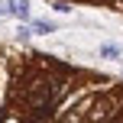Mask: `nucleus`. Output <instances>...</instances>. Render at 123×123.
Wrapping results in <instances>:
<instances>
[{
    "label": "nucleus",
    "instance_id": "f257e3e1",
    "mask_svg": "<svg viewBox=\"0 0 123 123\" xmlns=\"http://www.w3.org/2000/svg\"><path fill=\"white\" fill-rule=\"evenodd\" d=\"M58 94H62V78H55V74H26V81H23V107L29 113V120L52 117V107H55Z\"/></svg>",
    "mask_w": 123,
    "mask_h": 123
},
{
    "label": "nucleus",
    "instance_id": "f03ea898",
    "mask_svg": "<svg viewBox=\"0 0 123 123\" xmlns=\"http://www.w3.org/2000/svg\"><path fill=\"white\" fill-rule=\"evenodd\" d=\"M120 100L113 97H97V100H91V110H87V123H110L113 117H117V110H120Z\"/></svg>",
    "mask_w": 123,
    "mask_h": 123
},
{
    "label": "nucleus",
    "instance_id": "7ed1b4c3",
    "mask_svg": "<svg viewBox=\"0 0 123 123\" xmlns=\"http://www.w3.org/2000/svg\"><path fill=\"white\" fill-rule=\"evenodd\" d=\"M100 55H104V58H117V55H120V49H117L113 42H104V45H100Z\"/></svg>",
    "mask_w": 123,
    "mask_h": 123
},
{
    "label": "nucleus",
    "instance_id": "20e7f679",
    "mask_svg": "<svg viewBox=\"0 0 123 123\" xmlns=\"http://www.w3.org/2000/svg\"><path fill=\"white\" fill-rule=\"evenodd\" d=\"M10 10L16 13V16H26V13H29V6H26V0H13V3H10Z\"/></svg>",
    "mask_w": 123,
    "mask_h": 123
},
{
    "label": "nucleus",
    "instance_id": "39448f33",
    "mask_svg": "<svg viewBox=\"0 0 123 123\" xmlns=\"http://www.w3.org/2000/svg\"><path fill=\"white\" fill-rule=\"evenodd\" d=\"M32 26H36V32H39V36H45V32H52V29H55V26H52V23H45V19H39V23H32Z\"/></svg>",
    "mask_w": 123,
    "mask_h": 123
}]
</instances>
